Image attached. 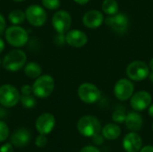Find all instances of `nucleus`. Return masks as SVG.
Wrapping results in <instances>:
<instances>
[{"label":"nucleus","mask_w":153,"mask_h":152,"mask_svg":"<svg viewBox=\"0 0 153 152\" xmlns=\"http://www.w3.org/2000/svg\"><path fill=\"white\" fill-rule=\"evenodd\" d=\"M21 103L25 108H32L36 106V99L33 96L30 95H22L21 97Z\"/></svg>","instance_id":"nucleus-24"},{"label":"nucleus","mask_w":153,"mask_h":152,"mask_svg":"<svg viewBox=\"0 0 153 152\" xmlns=\"http://www.w3.org/2000/svg\"><path fill=\"white\" fill-rule=\"evenodd\" d=\"M48 143V139L45 134H39L35 141V144L39 148H44Z\"/></svg>","instance_id":"nucleus-27"},{"label":"nucleus","mask_w":153,"mask_h":152,"mask_svg":"<svg viewBox=\"0 0 153 152\" xmlns=\"http://www.w3.org/2000/svg\"><path fill=\"white\" fill-rule=\"evenodd\" d=\"M30 141V133L25 129L21 128L16 130L11 136V143L16 147H23Z\"/></svg>","instance_id":"nucleus-18"},{"label":"nucleus","mask_w":153,"mask_h":152,"mask_svg":"<svg viewBox=\"0 0 153 152\" xmlns=\"http://www.w3.org/2000/svg\"><path fill=\"white\" fill-rule=\"evenodd\" d=\"M42 73V69L40 65L35 62H30L27 64L24 67V73L26 76L30 78H38L40 76Z\"/></svg>","instance_id":"nucleus-20"},{"label":"nucleus","mask_w":153,"mask_h":152,"mask_svg":"<svg viewBox=\"0 0 153 152\" xmlns=\"http://www.w3.org/2000/svg\"><path fill=\"white\" fill-rule=\"evenodd\" d=\"M123 147L126 152H139L143 148V139L136 132H131L124 137Z\"/></svg>","instance_id":"nucleus-14"},{"label":"nucleus","mask_w":153,"mask_h":152,"mask_svg":"<svg viewBox=\"0 0 153 152\" xmlns=\"http://www.w3.org/2000/svg\"><path fill=\"white\" fill-rule=\"evenodd\" d=\"M20 93L14 86L4 84L0 87V104L3 107L13 108L20 101Z\"/></svg>","instance_id":"nucleus-7"},{"label":"nucleus","mask_w":153,"mask_h":152,"mask_svg":"<svg viewBox=\"0 0 153 152\" xmlns=\"http://www.w3.org/2000/svg\"><path fill=\"white\" fill-rule=\"evenodd\" d=\"M149 79H150V81L152 82H153V71H152L150 73H149Z\"/></svg>","instance_id":"nucleus-40"},{"label":"nucleus","mask_w":153,"mask_h":152,"mask_svg":"<svg viewBox=\"0 0 153 152\" xmlns=\"http://www.w3.org/2000/svg\"><path fill=\"white\" fill-rule=\"evenodd\" d=\"M79 99L86 104H94L101 98L100 90L93 83L84 82L81 84L77 90Z\"/></svg>","instance_id":"nucleus-4"},{"label":"nucleus","mask_w":153,"mask_h":152,"mask_svg":"<svg viewBox=\"0 0 153 152\" xmlns=\"http://www.w3.org/2000/svg\"><path fill=\"white\" fill-rule=\"evenodd\" d=\"M149 73L150 67L143 61H133L126 67V74L128 78L134 82H142L145 80L149 76Z\"/></svg>","instance_id":"nucleus-5"},{"label":"nucleus","mask_w":153,"mask_h":152,"mask_svg":"<svg viewBox=\"0 0 153 152\" xmlns=\"http://www.w3.org/2000/svg\"><path fill=\"white\" fill-rule=\"evenodd\" d=\"M134 91V85L130 79L122 78L114 86V95L120 101H126L131 99Z\"/></svg>","instance_id":"nucleus-9"},{"label":"nucleus","mask_w":153,"mask_h":152,"mask_svg":"<svg viewBox=\"0 0 153 152\" xmlns=\"http://www.w3.org/2000/svg\"><path fill=\"white\" fill-rule=\"evenodd\" d=\"M152 97L150 92L146 90H140L134 93L130 99V106L134 111H143L152 104Z\"/></svg>","instance_id":"nucleus-12"},{"label":"nucleus","mask_w":153,"mask_h":152,"mask_svg":"<svg viewBox=\"0 0 153 152\" xmlns=\"http://www.w3.org/2000/svg\"><path fill=\"white\" fill-rule=\"evenodd\" d=\"M76 4H86L90 0H74Z\"/></svg>","instance_id":"nucleus-36"},{"label":"nucleus","mask_w":153,"mask_h":152,"mask_svg":"<svg viewBox=\"0 0 153 152\" xmlns=\"http://www.w3.org/2000/svg\"><path fill=\"white\" fill-rule=\"evenodd\" d=\"M25 15L29 23L35 27H40L44 25L47 21L46 11L38 4L30 5L25 11Z\"/></svg>","instance_id":"nucleus-10"},{"label":"nucleus","mask_w":153,"mask_h":152,"mask_svg":"<svg viewBox=\"0 0 153 152\" xmlns=\"http://www.w3.org/2000/svg\"><path fill=\"white\" fill-rule=\"evenodd\" d=\"M101 133L105 139L114 141L121 135V129L117 124H108L102 128Z\"/></svg>","instance_id":"nucleus-19"},{"label":"nucleus","mask_w":153,"mask_h":152,"mask_svg":"<svg viewBox=\"0 0 153 152\" xmlns=\"http://www.w3.org/2000/svg\"><path fill=\"white\" fill-rule=\"evenodd\" d=\"M152 131H153V123H152Z\"/></svg>","instance_id":"nucleus-42"},{"label":"nucleus","mask_w":153,"mask_h":152,"mask_svg":"<svg viewBox=\"0 0 153 152\" xmlns=\"http://www.w3.org/2000/svg\"><path fill=\"white\" fill-rule=\"evenodd\" d=\"M104 22L113 30V31L118 34L126 32L129 27V18L126 13H117L114 15H108Z\"/></svg>","instance_id":"nucleus-8"},{"label":"nucleus","mask_w":153,"mask_h":152,"mask_svg":"<svg viewBox=\"0 0 153 152\" xmlns=\"http://www.w3.org/2000/svg\"><path fill=\"white\" fill-rule=\"evenodd\" d=\"M118 3L116 0H104L101 4L103 13L108 15H114L118 13Z\"/></svg>","instance_id":"nucleus-21"},{"label":"nucleus","mask_w":153,"mask_h":152,"mask_svg":"<svg viewBox=\"0 0 153 152\" xmlns=\"http://www.w3.org/2000/svg\"><path fill=\"white\" fill-rule=\"evenodd\" d=\"M41 3L48 10H56L61 4L60 0H41Z\"/></svg>","instance_id":"nucleus-25"},{"label":"nucleus","mask_w":153,"mask_h":152,"mask_svg":"<svg viewBox=\"0 0 153 152\" xmlns=\"http://www.w3.org/2000/svg\"><path fill=\"white\" fill-rule=\"evenodd\" d=\"M56 125V118L51 113H44L36 120V129L39 134H48L52 132Z\"/></svg>","instance_id":"nucleus-13"},{"label":"nucleus","mask_w":153,"mask_h":152,"mask_svg":"<svg viewBox=\"0 0 153 152\" xmlns=\"http://www.w3.org/2000/svg\"><path fill=\"white\" fill-rule=\"evenodd\" d=\"M8 136H9V128L7 125L4 122L0 121V142H4Z\"/></svg>","instance_id":"nucleus-26"},{"label":"nucleus","mask_w":153,"mask_h":152,"mask_svg":"<svg viewBox=\"0 0 153 152\" xmlns=\"http://www.w3.org/2000/svg\"><path fill=\"white\" fill-rule=\"evenodd\" d=\"M65 42L74 47H82L87 44L88 37L85 32L80 30H72L66 32Z\"/></svg>","instance_id":"nucleus-16"},{"label":"nucleus","mask_w":153,"mask_h":152,"mask_svg":"<svg viewBox=\"0 0 153 152\" xmlns=\"http://www.w3.org/2000/svg\"><path fill=\"white\" fill-rule=\"evenodd\" d=\"M21 91H22V95H30V94L33 93V91H32V87L30 86V85H28V84L23 85V86L22 87V89H21Z\"/></svg>","instance_id":"nucleus-30"},{"label":"nucleus","mask_w":153,"mask_h":152,"mask_svg":"<svg viewBox=\"0 0 153 152\" xmlns=\"http://www.w3.org/2000/svg\"><path fill=\"white\" fill-rule=\"evenodd\" d=\"M140 152H153V146L152 145H146L141 149Z\"/></svg>","instance_id":"nucleus-34"},{"label":"nucleus","mask_w":153,"mask_h":152,"mask_svg":"<svg viewBox=\"0 0 153 152\" xmlns=\"http://www.w3.org/2000/svg\"><path fill=\"white\" fill-rule=\"evenodd\" d=\"M26 54L19 49L12 50L5 55L3 60V67L11 72L19 71L26 63Z\"/></svg>","instance_id":"nucleus-3"},{"label":"nucleus","mask_w":153,"mask_h":152,"mask_svg":"<svg viewBox=\"0 0 153 152\" xmlns=\"http://www.w3.org/2000/svg\"><path fill=\"white\" fill-rule=\"evenodd\" d=\"M148 113L151 117H153V103H152L150 105V107L148 108Z\"/></svg>","instance_id":"nucleus-35"},{"label":"nucleus","mask_w":153,"mask_h":152,"mask_svg":"<svg viewBox=\"0 0 153 152\" xmlns=\"http://www.w3.org/2000/svg\"><path fill=\"white\" fill-rule=\"evenodd\" d=\"M0 152H13V148L12 143H4L0 148Z\"/></svg>","instance_id":"nucleus-31"},{"label":"nucleus","mask_w":153,"mask_h":152,"mask_svg":"<svg viewBox=\"0 0 153 152\" xmlns=\"http://www.w3.org/2000/svg\"><path fill=\"white\" fill-rule=\"evenodd\" d=\"M92 142L95 145H101L104 143V137L102 134H100V133H97L95 135H93L92 137Z\"/></svg>","instance_id":"nucleus-28"},{"label":"nucleus","mask_w":153,"mask_h":152,"mask_svg":"<svg viewBox=\"0 0 153 152\" xmlns=\"http://www.w3.org/2000/svg\"><path fill=\"white\" fill-rule=\"evenodd\" d=\"M5 39L6 41L13 47H23L28 39V32L22 27L13 25L9 27L5 31Z\"/></svg>","instance_id":"nucleus-6"},{"label":"nucleus","mask_w":153,"mask_h":152,"mask_svg":"<svg viewBox=\"0 0 153 152\" xmlns=\"http://www.w3.org/2000/svg\"><path fill=\"white\" fill-rule=\"evenodd\" d=\"M6 116V112L5 110H4L2 108H0V118H3Z\"/></svg>","instance_id":"nucleus-38"},{"label":"nucleus","mask_w":153,"mask_h":152,"mask_svg":"<svg viewBox=\"0 0 153 152\" xmlns=\"http://www.w3.org/2000/svg\"><path fill=\"white\" fill-rule=\"evenodd\" d=\"M13 1H15V2H22L24 0H13Z\"/></svg>","instance_id":"nucleus-41"},{"label":"nucleus","mask_w":153,"mask_h":152,"mask_svg":"<svg viewBox=\"0 0 153 152\" xmlns=\"http://www.w3.org/2000/svg\"><path fill=\"white\" fill-rule=\"evenodd\" d=\"M9 21L14 24V25H18V24H21L24 22L25 18H26V15H25V13H23L22 10H19V9H15V10H13L10 13H9Z\"/></svg>","instance_id":"nucleus-22"},{"label":"nucleus","mask_w":153,"mask_h":152,"mask_svg":"<svg viewBox=\"0 0 153 152\" xmlns=\"http://www.w3.org/2000/svg\"><path fill=\"white\" fill-rule=\"evenodd\" d=\"M80 152H100V151L96 148L95 146H92V145H86L84 146Z\"/></svg>","instance_id":"nucleus-29"},{"label":"nucleus","mask_w":153,"mask_h":152,"mask_svg":"<svg viewBox=\"0 0 153 152\" xmlns=\"http://www.w3.org/2000/svg\"><path fill=\"white\" fill-rule=\"evenodd\" d=\"M55 88V81L52 76L48 74L41 75L37 78L32 85V91L34 95L39 99L49 97Z\"/></svg>","instance_id":"nucleus-2"},{"label":"nucleus","mask_w":153,"mask_h":152,"mask_svg":"<svg viewBox=\"0 0 153 152\" xmlns=\"http://www.w3.org/2000/svg\"><path fill=\"white\" fill-rule=\"evenodd\" d=\"M125 124L127 129L130 130L131 132H138L143 127V116L137 111L129 112L126 115Z\"/></svg>","instance_id":"nucleus-17"},{"label":"nucleus","mask_w":153,"mask_h":152,"mask_svg":"<svg viewBox=\"0 0 153 152\" xmlns=\"http://www.w3.org/2000/svg\"><path fill=\"white\" fill-rule=\"evenodd\" d=\"M52 25L57 33H66L72 25V17L70 13L65 10L57 11L52 17Z\"/></svg>","instance_id":"nucleus-11"},{"label":"nucleus","mask_w":153,"mask_h":152,"mask_svg":"<svg viewBox=\"0 0 153 152\" xmlns=\"http://www.w3.org/2000/svg\"><path fill=\"white\" fill-rule=\"evenodd\" d=\"M149 67H150V70L153 71V57L151 59V61L149 63Z\"/></svg>","instance_id":"nucleus-39"},{"label":"nucleus","mask_w":153,"mask_h":152,"mask_svg":"<svg viewBox=\"0 0 153 152\" xmlns=\"http://www.w3.org/2000/svg\"><path fill=\"white\" fill-rule=\"evenodd\" d=\"M126 109L124 108H117L112 115V119L115 123L117 124H123L126 121Z\"/></svg>","instance_id":"nucleus-23"},{"label":"nucleus","mask_w":153,"mask_h":152,"mask_svg":"<svg viewBox=\"0 0 153 152\" xmlns=\"http://www.w3.org/2000/svg\"><path fill=\"white\" fill-rule=\"evenodd\" d=\"M78 132L84 137H92L101 131V124L93 116H83L77 123Z\"/></svg>","instance_id":"nucleus-1"},{"label":"nucleus","mask_w":153,"mask_h":152,"mask_svg":"<svg viewBox=\"0 0 153 152\" xmlns=\"http://www.w3.org/2000/svg\"><path fill=\"white\" fill-rule=\"evenodd\" d=\"M4 49V40L0 38V53H2Z\"/></svg>","instance_id":"nucleus-37"},{"label":"nucleus","mask_w":153,"mask_h":152,"mask_svg":"<svg viewBox=\"0 0 153 152\" xmlns=\"http://www.w3.org/2000/svg\"><path fill=\"white\" fill-rule=\"evenodd\" d=\"M103 13L99 10H90L86 12L82 17V23L86 28L97 29L100 27L104 22Z\"/></svg>","instance_id":"nucleus-15"},{"label":"nucleus","mask_w":153,"mask_h":152,"mask_svg":"<svg viewBox=\"0 0 153 152\" xmlns=\"http://www.w3.org/2000/svg\"><path fill=\"white\" fill-rule=\"evenodd\" d=\"M5 30V20L4 16L0 13V35Z\"/></svg>","instance_id":"nucleus-33"},{"label":"nucleus","mask_w":153,"mask_h":152,"mask_svg":"<svg viewBox=\"0 0 153 152\" xmlns=\"http://www.w3.org/2000/svg\"><path fill=\"white\" fill-rule=\"evenodd\" d=\"M65 41V34L58 33V35L56 37V44L62 45V44H64Z\"/></svg>","instance_id":"nucleus-32"}]
</instances>
